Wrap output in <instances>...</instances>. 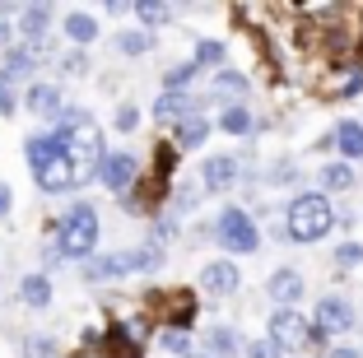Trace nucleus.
Segmentation results:
<instances>
[{"label": "nucleus", "mask_w": 363, "mask_h": 358, "mask_svg": "<svg viewBox=\"0 0 363 358\" xmlns=\"http://www.w3.org/2000/svg\"><path fill=\"white\" fill-rule=\"evenodd\" d=\"M331 228H335L331 201H326V196H317V191L298 196V201L289 205V214H284V233L294 237V242H321Z\"/></svg>", "instance_id": "nucleus-1"}, {"label": "nucleus", "mask_w": 363, "mask_h": 358, "mask_svg": "<svg viewBox=\"0 0 363 358\" xmlns=\"http://www.w3.org/2000/svg\"><path fill=\"white\" fill-rule=\"evenodd\" d=\"M52 247L61 256H75V261L94 256V247H98V210L94 205H70V210L61 214V223H56Z\"/></svg>", "instance_id": "nucleus-2"}, {"label": "nucleus", "mask_w": 363, "mask_h": 358, "mask_svg": "<svg viewBox=\"0 0 363 358\" xmlns=\"http://www.w3.org/2000/svg\"><path fill=\"white\" fill-rule=\"evenodd\" d=\"M214 233H219V242H224L228 252H238V256L257 252V242H261L252 214H242V210H224V214H219V223H214Z\"/></svg>", "instance_id": "nucleus-3"}, {"label": "nucleus", "mask_w": 363, "mask_h": 358, "mask_svg": "<svg viewBox=\"0 0 363 358\" xmlns=\"http://www.w3.org/2000/svg\"><path fill=\"white\" fill-rule=\"evenodd\" d=\"M312 340V326H308V316H298V312H275L270 316V345L275 349H303Z\"/></svg>", "instance_id": "nucleus-4"}, {"label": "nucleus", "mask_w": 363, "mask_h": 358, "mask_svg": "<svg viewBox=\"0 0 363 358\" xmlns=\"http://www.w3.org/2000/svg\"><path fill=\"white\" fill-rule=\"evenodd\" d=\"M33 177H38V186L47 191V196H65V191H75V186H84V177H79L75 172V163H70V158H52V163H47V168H38L33 172Z\"/></svg>", "instance_id": "nucleus-5"}, {"label": "nucleus", "mask_w": 363, "mask_h": 358, "mask_svg": "<svg viewBox=\"0 0 363 358\" xmlns=\"http://www.w3.org/2000/svg\"><path fill=\"white\" fill-rule=\"evenodd\" d=\"M312 326H317L321 335H345V330H354V307L345 303V298H321Z\"/></svg>", "instance_id": "nucleus-6"}, {"label": "nucleus", "mask_w": 363, "mask_h": 358, "mask_svg": "<svg viewBox=\"0 0 363 358\" xmlns=\"http://www.w3.org/2000/svg\"><path fill=\"white\" fill-rule=\"evenodd\" d=\"M135 172H140V163L130 154H103V163H98V181L107 191H126L135 181Z\"/></svg>", "instance_id": "nucleus-7"}, {"label": "nucleus", "mask_w": 363, "mask_h": 358, "mask_svg": "<svg viewBox=\"0 0 363 358\" xmlns=\"http://www.w3.org/2000/svg\"><path fill=\"white\" fill-rule=\"evenodd\" d=\"M43 52H47V47H10V52H5V65H0V79H5V84L33 79V70H38Z\"/></svg>", "instance_id": "nucleus-8"}, {"label": "nucleus", "mask_w": 363, "mask_h": 358, "mask_svg": "<svg viewBox=\"0 0 363 358\" xmlns=\"http://www.w3.org/2000/svg\"><path fill=\"white\" fill-rule=\"evenodd\" d=\"M47 28H52V5H23L19 10V28L14 33H23V47H43Z\"/></svg>", "instance_id": "nucleus-9"}, {"label": "nucleus", "mask_w": 363, "mask_h": 358, "mask_svg": "<svg viewBox=\"0 0 363 358\" xmlns=\"http://www.w3.org/2000/svg\"><path fill=\"white\" fill-rule=\"evenodd\" d=\"M238 284H242V274H238L233 261H214V265H205V270H201V289H205V293H214V298L238 293Z\"/></svg>", "instance_id": "nucleus-10"}, {"label": "nucleus", "mask_w": 363, "mask_h": 358, "mask_svg": "<svg viewBox=\"0 0 363 358\" xmlns=\"http://www.w3.org/2000/svg\"><path fill=\"white\" fill-rule=\"evenodd\" d=\"M65 154V140L56 135V130H47V135H28L23 140V158H28V168L38 172V168H47L52 158H61Z\"/></svg>", "instance_id": "nucleus-11"}, {"label": "nucleus", "mask_w": 363, "mask_h": 358, "mask_svg": "<svg viewBox=\"0 0 363 358\" xmlns=\"http://www.w3.org/2000/svg\"><path fill=\"white\" fill-rule=\"evenodd\" d=\"M233 181H238V163H233V158L214 154V158H205V163H201V186L205 191H228Z\"/></svg>", "instance_id": "nucleus-12"}, {"label": "nucleus", "mask_w": 363, "mask_h": 358, "mask_svg": "<svg viewBox=\"0 0 363 358\" xmlns=\"http://www.w3.org/2000/svg\"><path fill=\"white\" fill-rule=\"evenodd\" d=\"M23 107H28L33 116H56L61 112V94H56V84H28Z\"/></svg>", "instance_id": "nucleus-13"}, {"label": "nucleus", "mask_w": 363, "mask_h": 358, "mask_svg": "<svg viewBox=\"0 0 363 358\" xmlns=\"http://www.w3.org/2000/svg\"><path fill=\"white\" fill-rule=\"evenodd\" d=\"M19 303L23 307H47L52 303V279H47V274H23L19 279Z\"/></svg>", "instance_id": "nucleus-14"}, {"label": "nucleus", "mask_w": 363, "mask_h": 358, "mask_svg": "<svg viewBox=\"0 0 363 358\" xmlns=\"http://www.w3.org/2000/svg\"><path fill=\"white\" fill-rule=\"evenodd\" d=\"M196 107L201 103H191V98H182V94H163L154 103V116L159 121H186V116H196Z\"/></svg>", "instance_id": "nucleus-15"}, {"label": "nucleus", "mask_w": 363, "mask_h": 358, "mask_svg": "<svg viewBox=\"0 0 363 358\" xmlns=\"http://www.w3.org/2000/svg\"><path fill=\"white\" fill-rule=\"evenodd\" d=\"M65 38L75 47H89L98 38V23H94V14H84V10H70L65 14Z\"/></svg>", "instance_id": "nucleus-16"}, {"label": "nucleus", "mask_w": 363, "mask_h": 358, "mask_svg": "<svg viewBox=\"0 0 363 358\" xmlns=\"http://www.w3.org/2000/svg\"><path fill=\"white\" fill-rule=\"evenodd\" d=\"M270 298H275V303H298L303 298V279L294 270H275L270 274Z\"/></svg>", "instance_id": "nucleus-17"}, {"label": "nucleus", "mask_w": 363, "mask_h": 358, "mask_svg": "<svg viewBox=\"0 0 363 358\" xmlns=\"http://www.w3.org/2000/svg\"><path fill=\"white\" fill-rule=\"evenodd\" d=\"M331 145L340 149V154H350V158H363V126L359 121H340L335 135H331Z\"/></svg>", "instance_id": "nucleus-18"}, {"label": "nucleus", "mask_w": 363, "mask_h": 358, "mask_svg": "<svg viewBox=\"0 0 363 358\" xmlns=\"http://www.w3.org/2000/svg\"><path fill=\"white\" fill-rule=\"evenodd\" d=\"M205 135H210V121H205L201 112L186 116V121H177V145H182V149H196Z\"/></svg>", "instance_id": "nucleus-19"}, {"label": "nucleus", "mask_w": 363, "mask_h": 358, "mask_svg": "<svg viewBox=\"0 0 363 358\" xmlns=\"http://www.w3.org/2000/svg\"><path fill=\"white\" fill-rule=\"evenodd\" d=\"M196 79V65L191 61H182V65H172L168 74H163V94H177V89H186Z\"/></svg>", "instance_id": "nucleus-20"}, {"label": "nucleus", "mask_w": 363, "mask_h": 358, "mask_svg": "<svg viewBox=\"0 0 363 358\" xmlns=\"http://www.w3.org/2000/svg\"><path fill=\"white\" fill-rule=\"evenodd\" d=\"M321 181H326V191H350L354 186V168L350 163H331V168L321 172Z\"/></svg>", "instance_id": "nucleus-21"}, {"label": "nucleus", "mask_w": 363, "mask_h": 358, "mask_svg": "<svg viewBox=\"0 0 363 358\" xmlns=\"http://www.w3.org/2000/svg\"><path fill=\"white\" fill-rule=\"evenodd\" d=\"M224 130H228V135H247V130H252V112H247L242 103L228 107V112H224Z\"/></svg>", "instance_id": "nucleus-22"}, {"label": "nucleus", "mask_w": 363, "mask_h": 358, "mask_svg": "<svg viewBox=\"0 0 363 358\" xmlns=\"http://www.w3.org/2000/svg\"><path fill=\"white\" fill-rule=\"evenodd\" d=\"M205 345H210V354H219V358H224V354H238V335H233V330H224V326L210 330V335H205Z\"/></svg>", "instance_id": "nucleus-23"}, {"label": "nucleus", "mask_w": 363, "mask_h": 358, "mask_svg": "<svg viewBox=\"0 0 363 358\" xmlns=\"http://www.w3.org/2000/svg\"><path fill=\"white\" fill-rule=\"evenodd\" d=\"M159 345L168 349V354H191V335H186L182 326H168V330L159 335Z\"/></svg>", "instance_id": "nucleus-24"}, {"label": "nucleus", "mask_w": 363, "mask_h": 358, "mask_svg": "<svg viewBox=\"0 0 363 358\" xmlns=\"http://www.w3.org/2000/svg\"><path fill=\"white\" fill-rule=\"evenodd\" d=\"M196 70H201V65H224V47L219 43H196Z\"/></svg>", "instance_id": "nucleus-25"}, {"label": "nucleus", "mask_w": 363, "mask_h": 358, "mask_svg": "<svg viewBox=\"0 0 363 358\" xmlns=\"http://www.w3.org/2000/svg\"><path fill=\"white\" fill-rule=\"evenodd\" d=\"M117 47L126 56H140V52H150V33H121L117 38Z\"/></svg>", "instance_id": "nucleus-26"}, {"label": "nucleus", "mask_w": 363, "mask_h": 358, "mask_svg": "<svg viewBox=\"0 0 363 358\" xmlns=\"http://www.w3.org/2000/svg\"><path fill=\"white\" fill-rule=\"evenodd\" d=\"M23 354H28V358H56V345L43 340V335H28V340H23Z\"/></svg>", "instance_id": "nucleus-27"}, {"label": "nucleus", "mask_w": 363, "mask_h": 358, "mask_svg": "<svg viewBox=\"0 0 363 358\" xmlns=\"http://www.w3.org/2000/svg\"><path fill=\"white\" fill-rule=\"evenodd\" d=\"M10 47H14V10L5 5L0 10V52H10Z\"/></svg>", "instance_id": "nucleus-28"}, {"label": "nucleus", "mask_w": 363, "mask_h": 358, "mask_svg": "<svg viewBox=\"0 0 363 358\" xmlns=\"http://www.w3.org/2000/svg\"><path fill=\"white\" fill-rule=\"evenodd\" d=\"M214 89H219V94H247V79H242V74H233V70H224L219 79H214Z\"/></svg>", "instance_id": "nucleus-29"}, {"label": "nucleus", "mask_w": 363, "mask_h": 358, "mask_svg": "<svg viewBox=\"0 0 363 358\" xmlns=\"http://www.w3.org/2000/svg\"><path fill=\"white\" fill-rule=\"evenodd\" d=\"M135 14H140L145 23H163L172 10H168V5H150V0H140V5H135Z\"/></svg>", "instance_id": "nucleus-30"}, {"label": "nucleus", "mask_w": 363, "mask_h": 358, "mask_svg": "<svg viewBox=\"0 0 363 358\" xmlns=\"http://www.w3.org/2000/svg\"><path fill=\"white\" fill-rule=\"evenodd\" d=\"M359 261H363V247H359V242L335 247V265H345V270H350V265H359Z\"/></svg>", "instance_id": "nucleus-31"}, {"label": "nucleus", "mask_w": 363, "mask_h": 358, "mask_svg": "<svg viewBox=\"0 0 363 358\" xmlns=\"http://www.w3.org/2000/svg\"><path fill=\"white\" fill-rule=\"evenodd\" d=\"M61 70H65V74H84V70H89L84 52H70V56H65V61H61Z\"/></svg>", "instance_id": "nucleus-32"}, {"label": "nucleus", "mask_w": 363, "mask_h": 358, "mask_svg": "<svg viewBox=\"0 0 363 358\" xmlns=\"http://www.w3.org/2000/svg\"><path fill=\"white\" fill-rule=\"evenodd\" d=\"M247 358H279V349L270 340H257V345H247Z\"/></svg>", "instance_id": "nucleus-33"}, {"label": "nucleus", "mask_w": 363, "mask_h": 358, "mask_svg": "<svg viewBox=\"0 0 363 358\" xmlns=\"http://www.w3.org/2000/svg\"><path fill=\"white\" fill-rule=\"evenodd\" d=\"M135 121H140L135 107H121V112H117V130H135Z\"/></svg>", "instance_id": "nucleus-34"}, {"label": "nucleus", "mask_w": 363, "mask_h": 358, "mask_svg": "<svg viewBox=\"0 0 363 358\" xmlns=\"http://www.w3.org/2000/svg\"><path fill=\"white\" fill-rule=\"evenodd\" d=\"M10 112H14V89L0 79V116H10Z\"/></svg>", "instance_id": "nucleus-35"}, {"label": "nucleus", "mask_w": 363, "mask_h": 358, "mask_svg": "<svg viewBox=\"0 0 363 358\" xmlns=\"http://www.w3.org/2000/svg\"><path fill=\"white\" fill-rule=\"evenodd\" d=\"M14 210V191H10V181H0V219Z\"/></svg>", "instance_id": "nucleus-36"}, {"label": "nucleus", "mask_w": 363, "mask_h": 358, "mask_svg": "<svg viewBox=\"0 0 363 358\" xmlns=\"http://www.w3.org/2000/svg\"><path fill=\"white\" fill-rule=\"evenodd\" d=\"M326 358H363V354H359V349H331Z\"/></svg>", "instance_id": "nucleus-37"}]
</instances>
